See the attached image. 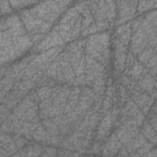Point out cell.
Instances as JSON below:
<instances>
[{"instance_id": "cell-1", "label": "cell", "mask_w": 157, "mask_h": 157, "mask_svg": "<svg viewBox=\"0 0 157 157\" xmlns=\"http://www.w3.org/2000/svg\"><path fill=\"white\" fill-rule=\"evenodd\" d=\"M33 47L23 26L0 32V66H7L21 59Z\"/></svg>"}, {"instance_id": "cell-2", "label": "cell", "mask_w": 157, "mask_h": 157, "mask_svg": "<svg viewBox=\"0 0 157 157\" xmlns=\"http://www.w3.org/2000/svg\"><path fill=\"white\" fill-rule=\"evenodd\" d=\"M112 29L88 34L85 42V54L112 70Z\"/></svg>"}, {"instance_id": "cell-3", "label": "cell", "mask_w": 157, "mask_h": 157, "mask_svg": "<svg viewBox=\"0 0 157 157\" xmlns=\"http://www.w3.org/2000/svg\"><path fill=\"white\" fill-rule=\"evenodd\" d=\"M53 28L60 34V37L63 38L65 44L76 40L77 38H80V33H81V15H80V12L72 6L67 7L61 13L58 22L53 26Z\"/></svg>"}, {"instance_id": "cell-4", "label": "cell", "mask_w": 157, "mask_h": 157, "mask_svg": "<svg viewBox=\"0 0 157 157\" xmlns=\"http://www.w3.org/2000/svg\"><path fill=\"white\" fill-rule=\"evenodd\" d=\"M85 42L86 38H77L74 42L65 44L64 50L69 55V61L72 66L75 75H81L85 71L86 65V54H85Z\"/></svg>"}, {"instance_id": "cell-5", "label": "cell", "mask_w": 157, "mask_h": 157, "mask_svg": "<svg viewBox=\"0 0 157 157\" xmlns=\"http://www.w3.org/2000/svg\"><path fill=\"white\" fill-rule=\"evenodd\" d=\"M37 17L40 20L52 23L53 26L58 22L59 17L61 16V10L56 0H40L32 7H28Z\"/></svg>"}, {"instance_id": "cell-6", "label": "cell", "mask_w": 157, "mask_h": 157, "mask_svg": "<svg viewBox=\"0 0 157 157\" xmlns=\"http://www.w3.org/2000/svg\"><path fill=\"white\" fill-rule=\"evenodd\" d=\"M112 77L113 80H118V77L123 74L125 67V58L128 52V45L123 44L119 39L112 37Z\"/></svg>"}, {"instance_id": "cell-7", "label": "cell", "mask_w": 157, "mask_h": 157, "mask_svg": "<svg viewBox=\"0 0 157 157\" xmlns=\"http://www.w3.org/2000/svg\"><path fill=\"white\" fill-rule=\"evenodd\" d=\"M119 117V107L113 105L107 113H103L97 128H96V134H94V140L103 142L113 131L114 124Z\"/></svg>"}, {"instance_id": "cell-8", "label": "cell", "mask_w": 157, "mask_h": 157, "mask_svg": "<svg viewBox=\"0 0 157 157\" xmlns=\"http://www.w3.org/2000/svg\"><path fill=\"white\" fill-rule=\"evenodd\" d=\"M137 1L139 0H115V20L113 27L131 21L137 16Z\"/></svg>"}, {"instance_id": "cell-9", "label": "cell", "mask_w": 157, "mask_h": 157, "mask_svg": "<svg viewBox=\"0 0 157 157\" xmlns=\"http://www.w3.org/2000/svg\"><path fill=\"white\" fill-rule=\"evenodd\" d=\"M83 74H85L86 81H87V86H91V83L98 77L112 76V70H107L101 63H98L93 58L86 55V65H85Z\"/></svg>"}, {"instance_id": "cell-10", "label": "cell", "mask_w": 157, "mask_h": 157, "mask_svg": "<svg viewBox=\"0 0 157 157\" xmlns=\"http://www.w3.org/2000/svg\"><path fill=\"white\" fill-rule=\"evenodd\" d=\"M71 86L69 85H56L54 86L52 97H53V108L50 117H56L60 114H64V108L67 101V96L70 92Z\"/></svg>"}, {"instance_id": "cell-11", "label": "cell", "mask_w": 157, "mask_h": 157, "mask_svg": "<svg viewBox=\"0 0 157 157\" xmlns=\"http://www.w3.org/2000/svg\"><path fill=\"white\" fill-rule=\"evenodd\" d=\"M55 47H65V42L60 37V34L54 28H52L43 37V39L40 42H38L37 44H34L31 48V50L28 53L37 54V53H40V52H44V50H48V49H52V48H55Z\"/></svg>"}, {"instance_id": "cell-12", "label": "cell", "mask_w": 157, "mask_h": 157, "mask_svg": "<svg viewBox=\"0 0 157 157\" xmlns=\"http://www.w3.org/2000/svg\"><path fill=\"white\" fill-rule=\"evenodd\" d=\"M63 49H64V47H55V48H52V49H48V50L37 53V54H33V58H32L29 65H32L36 69L45 72L47 67L52 64V61L58 56V54Z\"/></svg>"}, {"instance_id": "cell-13", "label": "cell", "mask_w": 157, "mask_h": 157, "mask_svg": "<svg viewBox=\"0 0 157 157\" xmlns=\"http://www.w3.org/2000/svg\"><path fill=\"white\" fill-rule=\"evenodd\" d=\"M27 34L28 36H33L36 33L39 32V28L42 27L43 25V20H40L39 17H37L29 9H23V10H20V11H16Z\"/></svg>"}, {"instance_id": "cell-14", "label": "cell", "mask_w": 157, "mask_h": 157, "mask_svg": "<svg viewBox=\"0 0 157 157\" xmlns=\"http://www.w3.org/2000/svg\"><path fill=\"white\" fill-rule=\"evenodd\" d=\"M97 93L90 87V86H83L81 87V92H80V97H78V102L75 107V113L78 117H83L93 105L94 98H96Z\"/></svg>"}, {"instance_id": "cell-15", "label": "cell", "mask_w": 157, "mask_h": 157, "mask_svg": "<svg viewBox=\"0 0 157 157\" xmlns=\"http://www.w3.org/2000/svg\"><path fill=\"white\" fill-rule=\"evenodd\" d=\"M119 117H124L130 119L136 126H141L144 120L146 119V115L140 110V108L134 103L131 98H129L120 108H119Z\"/></svg>"}, {"instance_id": "cell-16", "label": "cell", "mask_w": 157, "mask_h": 157, "mask_svg": "<svg viewBox=\"0 0 157 157\" xmlns=\"http://www.w3.org/2000/svg\"><path fill=\"white\" fill-rule=\"evenodd\" d=\"M130 98L134 101V103L140 108V110L146 115L148 109L151 108V105L156 102L155 98H152L147 92L142 91L137 85L136 87L130 92Z\"/></svg>"}, {"instance_id": "cell-17", "label": "cell", "mask_w": 157, "mask_h": 157, "mask_svg": "<svg viewBox=\"0 0 157 157\" xmlns=\"http://www.w3.org/2000/svg\"><path fill=\"white\" fill-rule=\"evenodd\" d=\"M146 47H148V38H147V34L141 29L139 28L136 32H134L131 34V38H130V42H129V45H128V49L137 55L140 52H142Z\"/></svg>"}, {"instance_id": "cell-18", "label": "cell", "mask_w": 157, "mask_h": 157, "mask_svg": "<svg viewBox=\"0 0 157 157\" xmlns=\"http://www.w3.org/2000/svg\"><path fill=\"white\" fill-rule=\"evenodd\" d=\"M123 144L118 140L115 134L112 131L110 135L102 142V152L101 155L103 156H117L119 150L121 148Z\"/></svg>"}, {"instance_id": "cell-19", "label": "cell", "mask_w": 157, "mask_h": 157, "mask_svg": "<svg viewBox=\"0 0 157 157\" xmlns=\"http://www.w3.org/2000/svg\"><path fill=\"white\" fill-rule=\"evenodd\" d=\"M136 83L142 91L147 92L152 98L156 99V96H157V81H156L155 76L150 75L148 71H147V74H145L141 78H139L136 81Z\"/></svg>"}, {"instance_id": "cell-20", "label": "cell", "mask_w": 157, "mask_h": 157, "mask_svg": "<svg viewBox=\"0 0 157 157\" xmlns=\"http://www.w3.org/2000/svg\"><path fill=\"white\" fill-rule=\"evenodd\" d=\"M131 34H132V32H131L130 21H128L125 23H121V25H118V26H114L113 29H112V37L119 39L125 45H129Z\"/></svg>"}, {"instance_id": "cell-21", "label": "cell", "mask_w": 157, "mask_h": 157, "mask_svg": "<svg viewBox=\"0 0 157 157\" xmlns=\"http://www.w3.org/2000/svg\"><path fill=\"white\" fill-rule=\"evenodd\" d=\"M42 152H43V145L34 141V140H29L28 144L20 148L13 156L18 157V156H22V157H36V156H42Z\"/></svg>"}, {"instance_id": "cell-22", "label": "cell", "mask_w": 157, "mask_h": 157, "mask_svg": "<svg viewBox=\"0 0 157 157\" xmlns=\"http://www.w3.org/2000/svg\"><path fill=\"white\" fill-rule=\"evenodd\" d=\"M130 98V94L128 92V90L118 81L114 80V93H113V105L117 107H121L128 99Z\"/></svg>"}, {"instance_id": "cell-23", "label": "cell", "mask_w": 157, "mask_h": 157, "mask_svg": "<svg viewBox=\"0 0 157 157\" xmlns=\"http://www.w3.org/2000/svg\"><path fill=\"white\" fill-rule=\"evenodd\" d=\"M45 75H48L50 78H53L58 85H66L65 83V80H64V75H63V71H61V67L56 60V58L52 61V64L47 67L45 70Z\"/></svg>"}, {"instance_id": "cell-24", "label": "cell", "mask_w": 157, "mask_h": 157, "mask_svg": "<svg viewBox=\"0 0 157 157\" xmlns=\"http://www.w3.org/2000/svg\"><path fill=\"white\" fill-rule=\"evenodd\" d=\"M80 92H81V87L80 86H71L69 96H67V101L64 108V114L71 112L75 109L77 102H78V97H80Z\"/></svg>"}, {"instance_id": "cell-25", "label": "cell", "mask_w": 157, "mask_h": 157, "mask_svg": "<svg viewBox=\"0 0 157 157\" xmlns=\"http://www.w3.org/2000/svg\"><path fill=\"white\" fill-rule=\"evenodd\" d=\"M36 87H37V85H36V82H33L32 80L22 78V80L16 81L12 88H15V90L18 92V94H20L21 97H26V96H27L32 90H34Z\"/></svg>"}, {"instance_id": "cell-26", "label": "cell", "mask_w": 157, "mask_h": 157, "mask_svg": "<svg viewBox=\"0 0 157 157\" xmlns=\"http://www.w3.org/2000/svg\"><path fill=\"white\" fill-rule=\"evenodd\" d=\"M123 74H125V75H128V76H130L131 78H134L135 81H137L139 78H141L145 74H147V69L145 67V65L144 64H141L140 61H135L129 69H126V70H124V72Z\"/></svg>"}, {"instance_id": "cell-27", "label": "cell", "mask_w": 157, "mask_h": 157, "mask_svg": "<svg viewBox=\"0 0 157 157\" xmlns=\"http://www.w3.org/2000/svg\"><path fill=\"white\" fill-rule=\"evenodd\" d=\"M60 115L49 117V118H45V119H42L40 120L42 125L49 132L50 136H58L59 135V118H60Z\"/></svg>"}, {"instance_id": "cell-28", "label": "cell", "mask_w": 157, "mask_h": 157, "mask_svg": "<svg viewBox=\"0 0 157 157\" xmlns=\"http://www.w3.org/2000/svg\"><path fill=\"white\" fill-rule=\"evenodd\" d=\"M50 135H49V132L44 129V126L42 125V123H39L38 125H37V128L34 129V131H33V134H32V140H34V141H37V142H39V144H42V145H49V142H50Z\"/></svg>"}, {"instance_id": "cell-29", "label": "cell", "mask_w": 157, "mask_h": 157, "mask_svg": "<svg viewBox=\"0 0 157 157\" xmlns=\"http://www.w3.org/2000/svg\"><path fill=\"white\" fill-rule=\"evenodd\" d=\"M140 132L145 136V139H146L147 141H150L151 144H153V145L157 146V130H155V129L147 123L146 119L144 120V123H142L141 126H140Z\"/></svg>"}, {"instance_id": "cell-30", "label": "cell", "mask_w": 157, "mask_h": 157, "mask_svg": "<svg viewBox=\"0 0 157 157\" xmlns=\"http://www.w3.org/2000/svg\"><path fill=\"white\" fill-rule=\"evenodd\" d=\"M21 120L25 121H31V123H40V118H39V110H38V103L33 102L28 109L25 112V114L22 115Z\"/></svg>"}, {"instance_id": "cell-31", "label": "cell", "mask_w": 157, "mask_h": 157, "mask_svg": "<svg viewBox=\"0 0 157 157\" xmlns=\"http://www.w3.org/2000/svg\"><path fill=\"white\" fill-rule=\"evenodd\" d=\"M52 108H53V97L50 94L48 98H45V99H43V101H40L38 103V110H39V118H40V120L50 117Z\"/></svg>"}, {"instance_id": "cell-32", "label": "cell", "mask_w": 157, "mask_h": 157, "mask_svg": "<svg viewBox=\"0 0 157 157\" xmlns=\"http://www.w3.org/2000/svg\"><path fill=\"white\" fill-rule=\"evenodd\" d=\"M71 131H74V125L67 119L66 114H61L59 118V135L61 137L69 135Z\"/></svg>"}, {"instance_id": "cell-33", "label": "cell", "mask_w": 157, "mask_h": 157, "mask_svg": "<svg viewBox=\"0 0 157 157\" xmlns=\"http://www.w3.org/2000/svg\"><path fill=\"white\" fill-rule=\"evenodd\" d=\"M109 29H113V27L107 20H104V21H93L87 31H88V34H93V33H99Z\"/></svg>"}, {"instance_id": "cell-34", "label": "cell", "mask_w": 157, "mask_h": 157, "mask_svg": "<svg viewBox=\"0 0 157 157\" xmlns=\"http://www.w3.org/2000/svg\"><path fill=\"white\" fill-rule=\"evenodd\" d=\"M153 9H157V0H139L137 1V15H144Z\"/></svg>"}, {"instance_id": "cell-35", "label": "cell", "mask_w": 157, "mask_h": 157, "mask_svg": "<svg viewBox=\"0 0 157 157\" xmlns=\"http://www.w3.org/2000/svg\"><path fill=\"white\" fill-rule=\"evenodd\" d=\"M38 124L39 123H31V121L22 120V126H21V129H20V131L17 134L27 137L28 140H32V134H33V131H34V129L37 128Z\"/></svg>"}, {"instance_id": "cell-36", "label": "cell", "mask_w": 157, "mask_h": 157, "mask_svg": "<svg viewBox=\"0 0 157 157\" xmlns=\"http://www.w3.org/2000/svg\"><path fill=\"white\" fill-rule=\"evenodd\" d=\"M12 9L15 11H20V10H23V9H28V7H32L34 6L36 4H38L40 0H9Z\"/></svg>"}, {"instance_id": "cell-37", "label": "cell", "mask_w": 157, "mask_h": 157, "mask_svg": "<svg viewBox=\"0 0 157 157\" xmlns=\"http://www.w3.org/2000/svg\"><path fill=\"white\" fill-rule=\"evenodd\" d=\"M107 78L108 77H98L91 83V88L97 93V94H104L105 88H107Z\"/></svg>"}, {"instance_id": "cell-38", "label": "cell", "mask_w": 157, "mask_h": 157, "mask_svg": "<svg viewBox=\"0 0 157 157\" xmlns=\"http://www.w3.org/2000/svg\"><path fill=\"white\" fill-rule=\"evenodd\" d=\"M104 5H105V13H107V20L110 23V26L113 27V22L115 20V0H104Z\"/></svg>"}, {"instance_id": "cell-39", "label": "cell", "mask_w": 157, "mask_h": 157, "mask_svg": "<svg viewBox=\"0 0 157 157\" xmlns=\"http://www.w3.org/2000/svg\"><path fill=\"white\" fill-rule=\"evenodd\" d=\"M155 53H157V48H152V47H146L142 52H140L137 55H136V59H137V61H140L141 64H146L147 61H148V59L155 54Z\"/></svg>"}, {"instance_id": "cell-40", "label": "cell", "mask_w": 157, "mask_h": 157, "mask_svg": "<svg viewBox=\"0 0 157 157\" xmlns=\"http://www.w3.org/2000/svg\"><path fill=\"white\" fill-rule=\"evenodd\" d=\"M118 81L128 90V92H129V94H130V92L136 87V81L134 80V78H131L130 76H128V75H125V74H121L119 77H118Z\"/></svg>"}, {"instance_id": "cell-41", "label": "cell", "mask_w": 157, "mask_h": 157, "mask_svg": "<svg viewBox=\"0 0 157 157\" xmlns=\"http://www.w3.org/2000/svg\"><path fill=\"white\" fill-rule=\"evenodd\" d=\"M146 120L147 123L155 129L157 130V105H156V102L151 105V108L148 109L147 114H146Z\"/></svg>"}, {"instance_id": "cell-42", "label": "cell", "mask_w": 157, "mask_h": 157, "mask_svg": "<svg viewBox=\"0 0 157 157\" xmlns=\"http://www.w3.org/2000/svg\"><path fill=\"white\" fill-rule=\"evenodd\" d=\"M94 21H104L107 20V13H105V5H104V0H98L97 2V9L93 13ZM108 21V20H107Z\"/></svg>"}, {"instance_id": "cell-43", "label": "cell", "mask_w": 157, "mask_h": 157, "mask_svg": "<svg viewBox=\"0 0 157 157\" xmlns=\"http://www.w3.org/2000/svg\"><path fill=\"white\" fill-rule=\"evenodd\" d=\"M34 90H36V93H37V96L39 98V102H40V101L48 98L53 93L54 87H50V86H38Z\"/></svg>"}, {"instance_id": "cell-44", "label": "cell", "mask_w": 157, "mask_h": 157, "mask_svg": "<svg viewBox=\"0 0 157 157\" xmlns=\"http://www.w3.org/2000/svg\"><path fill=\"white\" fill-rule=\"evenodd\" d=\"M153 146H156V145H153V144H151V142L148 141V142L145 144L144 146H141V147H139L137 150H135L134 152L129 153V156H130V157H146V153H147Z\"/></svg>"}, {"instance_id": "cell-45", "label": "cell", "mask_w": 157, "mask_h": 157, "mask_svg": "<svg viewBox=\"0 0 157 157\" xmlns=\"http://www.w3.org/2000/svg\"><path fill=\"white\" fill-rule=\"evenodd\" d=\"M15 10L12 9L11 4L9 0H0V16L4 17V16H9L11 13H13Z\"/></svg>"}, {"instance_id": "cell-46", "label": "cell", "mask_w": 157, "mask_h": 157, "mask_svg": "<svg viewBox=\"0 0 157 157\" xmlns=\"http://www.w3.org/2000/svg\"><path fill=\"white\" fill-rule=\"evenodd\" d=\"M102 152V142L93 140L90 147L86 150V155H101Z\"/></svg>"}, {"instance_id": "cell-47", "label": "cell", "mask_w": 157, "mask_h": 157, "mask_svg": "<svg viewBox=\"0 0 157 157\" xmlns=\"http://www.w3.org/2000/svg\"><path fill=\"white\" fill-rule=\"evenodd\" d=\"M56 152H58V147L52 145H43V152H42L43 157H56Z\"/></svg>"}, {"instance_id": "cell-48", "label": "cell", "mask_w": 157, "mask_h": 157, "mask_svg": "<svg viewBox=\"0 0 157 157\" xmlns=\"http://www.w3.org/2000/svg\"><path fill=\"white\" fill-rule=\"evenodd\" d=\"M28 141L29 140L27 137H25V136H22L20 134H13V142H15V145H16V147L18 150L22 148V147H25L28 144Z\"/></svg>"}, {"instance_id": "cell-49", "label": "cell", "mask_w": 157, "mask_h": 157, "mask_svg": "<svg viewBox=\"0 0 157 157\" xmlns=\"http://www.w3.org/2000/svg\"><path fill=\"white\" fill-rule=\"evenodd\" d=\"M56 156L58 157H69V156H80V153L71 151V150H67V148H64V147H58Z\"/></svg>"}, {"instance_id": "cell-50", "label": "cell", "mask_w": 157, "mask_h": 157, "mask_svg": "<svg viewBox=\"0 0 157 157\" xmlns=\"http://www.w3.org/2000/svg\"><path fill=\"white\" fill-rule=\"evenodd\" d=\"M137 59H136V55L135 54H132L129 49H128V52H126V58H125V67H124V70H126V69H129L135 61H136ZM124 72V71H123Z\"/></svg>"}, {"instance_id": "cell-51", "label": "cell", "mask_w": 157, "mask_h": 157, "mask_svg": "<svg viewBox=\"0 0 157 157\" xmlns=\"http://www.w3.org/2000/svg\"><path fill=\"white\" fill-rule=\"evenodd\" d=\"M1 146L9 152V155L10 156H13L17 151H18V148L16 147V145H15V142L13 141H11V142H7V144H1Z\"/></svg>"}, {"instance_id": "cell-52", "label": "cell", "mask_w": 157, "mask_h": 157, "mask_svg": "<svg viewBox=\"0 0 157 157\" xmlns=\"http://www.w3.org/2000/svg\"><path fill=\"white\" fill-rule=\"evenodd\" d=\"M72 86H80V87L87 86V81H86L85 74H81V75H76V77H75V80H74V83H72Z\"/></svg>"}, {"instance_id": "cell-53", "label": "cell", "mask_w": 157, "mask_h": 157, "mask_svg": "<svg viewBox=\"0 0 157 157\" xmlns=\"http://www.w3.org/2000/svg\"><path fill=\"white\" fill-rule=\"evenodd\" d=\"M11 141H13V134L0 131V144H7V142H11Z\"/></svg>"}, {"instance_id": "cell-54", "label": "cell", "mask_w": 157, "mask_h": 157, "mask_svg": "<svg viewBox=\"0 0 157 157\" xmlns=\"http://www.w3.org/2000/svg\"><path fill=\"white\" fill-rule=\"evenodd\" d=\"M58 1V4H59V7H60V10H61V12H64L67 7H70L76 0H56Z\"/></svg>"}, {"instance_id": "cell-55", "label": "cell", "mask_w": 157, "mask_h": 157, "mask_svg": "<svg viewBox=\"0 0 157 157\" xmlns=\"http://www.w3.org/2000/svg\"><path fill=\"white\" fill-rule=\"evenodd\" d=\"M155 66H157V53H155V54L148 59V61L145 64V67L147 69V71H148V69L155 67Z\"/></svg>"}, {"instance_id": "cell-56", "label": "cell", "mask_w": 157, "mask_h": 157, "mask_svg": "<svg viewBox=\"0 0 157 157\" xmlns=\"http://www.w3.org/2000/svg\"><path fill=\"white\" fill-rule=\"evenodd\" d=\"M117 156H118V157H129V152L125 150L124 146H121V148L119 150V152H118Z\"/></svg>"}, {"instance_id": "cell-57", "label": "cell", "mask_w": 157, "mask_h": 157, "mask_svg": "<svg viewBox=\"0 0 157 157\" xmlns=\"http://www.w3.org/2000/svg\"><path fill=\"white\" fill-rule=\"evenodd\" d=\"M146 157H157V147L153 146V147L146 153Z\"/></svg>"}]
</instances>
